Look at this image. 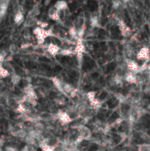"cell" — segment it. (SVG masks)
<instances>
[{
	"label": "cell",
	"instance_id": "cell-8",
	"mask_svg": "<svg viewBox=\"0 0 150 151\" xmlns=\"http://www.w3.org/2000/svg\"><path fill=\"white\" fill-rule=\"evenodd\" d=\"M48 16L50 18H52V20L57 22L60 20V11L57 10V8L55 6H52L48 10Z\"/></svg>",
	"mask_w": 150,
	"mask_h": 151
},
{
	"label": "cell",
	"instance_id": "cell-6",
	"mask_svg": "<svg viewBox=\"0 0 150 151\" xmlns=\"http://www.w3.org/2000/svg\"><path fill=\"white\" fill-rule=\"evenodd\" d=\"M139 60H149L150 58V51L148 47H142L136 55Z\"/></svg>",
	"mask_w": 150,
	"mask_h": 151
},
{
	"label": "cell",
	"instance_id": "cell-15",
	"mask_svg": "<svg viewBox=\"0 0 150 151\" xmlns=\"http://www.w3.org/2000/svg\"><path fill=\"white\" fill-rule=\"evenodd\" d=\"M89 23H90L91 27L93 28L99 27V16L97 15H92L90 16L89 19Z\"/></svg>",
	"mask_w": 150,
	"mask_h": 151
},
{
	"label": "cell",
	"instance_id": "cell-17",
	"mask_svg": "<svg viewBox=\"0 0 150 151\" xmlns=\"http://www.w3.org/2000/svg\"><path fill=\"white\" fill-rule=\"evenodd\" d=\"M74 87L72 86V85L68 83H64V95H69L72 93L73 90L74 89Z\"/></svg>",
	"mask_w": 150,
	"mask_h": 151
},
{
	"label": "cell",
	"instance_id": "cell-26",
	"mask_svg": "<svg viewBox=\"0 0 150 151\" xmlns=\"http://www.w3.org/2000/svg\"><path fill=\"white\" fill-rule=\"evenodd\" d=\"M10 51L11 53L14 54L16 53V52H18V48H17V47L15 44H11L10 46Z\"/></svg>",
	"mask_w": 150,
	"mask_h": 151
},
{
	"label": "cell",
	"instance_id": "cell-24",
	"mask_svg": "<svg viewBox=\"0 0 150 151\" xmlns=\"http://www.w3.org/2000/svg\"><path fill=\"white\" fill-rule=\"evenodd\" d=\"M139 151H150V144H143L139 147Z\"/></svg>",
	"mask_w": 150,
	"mask_h": 151
},
{
	"label": "cell",
	"instance_id": "cell-12",
	"mask_svg": "<svg viewBox=\"0 0 150 151\" xmlns=\"http://www.w3.org/2000/svg\"><path fill=\"white\" fill-rule=\"evenodd\" d=\"M52 81L53 85L55 86V87L59 91H60L61 93H64V83H63L60 78H57V77H53L52 78Z\"/></svg>",
	"mask_w": 150,
	"mask_h": 151
},
{
	"label": "cell",
	"instance_id": "cell-9",
	"mask_svg": "<svg viewBox=\"0 0 150 151\" xmlns=\"http://www.w3.org/2000/svg\"><path fill=\"white\" fill-rule=\"evenodd\" d=\"M124 80L127 83H130V84H135L137 83V75L130 71H127V73L125 74L124 76Z\"/></svg>",
	"mask_w": 150,
	"mask_h": 151
},
{
	"label": "cell",
	"instance_id": "cell-25",
	"mask_svg": "<svg viewBox=\"0 0 150 151\" xmlns=\"http://www.w3.org/2000/svg\"><path fill=\"white\" fill-rule=\"evenodd\" d=\"M41 148L42 151H54V149H55V148H51L48 145H41Z\"/></svg>",
	"mask_w": 150,
	"mask_h": 151
},
{
	"label": "cell",
	"instance_id": "cell-29",
	"mask_svg": "<svg viewBox=\"0 0 150 151\" xmlns=\"http://www.w3.org/2000/svg\"><path fill=\"white\" fill-rule=\"evenodd\" d=\"M0 151H2V150H1V148H0Z\"/></svg>",
	"mask_w": 150,
	"mask_h": 151
},
{
	"label": "cell",
	"instance_id": "cell-10",
	"mask_svg": "<svg viewBox=\"0 0 150 151\" xmlns=\"http://www.w3.org/2000/svg\"><path fill=\"white\" fill-rule=\"evenodd\" d=\"M85 52V45L83 44L82 41V39L79 38L77 41V44H76V47H75L74 50V53L76 55H82Z\"/></svg>",
	"mask_w": 150,
	"mask_h": 151
},
{
	"label": "cell",
	"instance_id": "cell-11",
	"mask_svg": "<svg viewBox=\"0 0 150 151\" xmlns=\"http://www.w3.org/2000/svg\"><path fill=\"white\" fill-rule=\"evenodd\" d=\"M5 103H6L7 106L11 108H14L15 110L16 109V108L18 107V105H19L18 103V100H17V98L11 96H8L6 98Z\"/></svg>",
	"mask_w": 150,
	"mask_h": 151
},
{
	"label": "cell",
	"instance_id": "cell-16",
	"mask_svg": "<svg viewBox=\"0 0 150 151\" xmlns=\"http://www.w3.org/2000/svg\"><path fill=\"white\" fill-rule=\"evenodd\" d=\"M90 105L93 110H98L99 108H101L102 105V102L99 99L96 98L95 100H93V101L90 102Z\"/></svg>",
	"mask_w": 150,
	"mask_h": 151
},
{
	"label": "cell",
	"instance_id": "cell-23",
	"mask_svg": "<svg viewBox=\"0 0 150 151\" xmlns=\"http://www.w3.org/2000/svg\"><path fill=\"white\" fill-rule=\"evenodd\" d=\"M7 55V52L5 51V50H0V63H2L5 61Z\"/></svg>",
	"mask_w": 150,
	"mask_h": 151
},
{
	"label": "cell",
	"instance_id": "cell-1",
	"mask_svg": "<svg viewBox=\"0 0 150 151\" xmlns=\"http://www.w3.org/2000/svg\"><path fill=\"white\" fill-rule=\"evenodd\" d=\"M77 136L80 139L84 141V140H90L92 139L93 133L92 131L89 127L82 125L77 129Z\"/></svg>",
	"mask_w": 150,
	"mask_h": 151
},
{
	"label": "cell",
	"instance_id": "cell-28",
	"mask_svg": "<svg viewBox=\"0 0 150 151\" xmlns=\"http://www.w3.org/2000/svg\"><path fill=\"white\" fill-rule=\"evenodd\" d=\"M0 133H1V129H0Z\"/></svg>",
	"mask_w": 150,
	"mask_h": 151
},
{
	"label": "cell",
	"instance_id": "cell-13",
	"mask_svg": "<svg viewBox=\"0 0 150 151\" xmlns=\"http://www.w3.org/2000/svg\"><path fill=\"white\" fill-rule=\"evenodd\" d=\"M14 20L15 24H16L17 25H20L21 24L24 22V16L21 10H17L16 12L14 17Z\"/></svg>",
	"mask_w": 150,
	"mask_h": 151
},
{
	"label": "cell",
	"instance_id": "cell-5",
	"mask_svg": "<svg viewBox=\"0 0 150 151\" xmlns=\"http://www.w3.org/2000/svg\"><path fill=\"white\" fill-rule=\"evenodd\" d=\"M126 65H127V70H129V71L132 72V73H139L140 72V66H139L135 61L133 60H127L126 61Z\"/></svg>",
	"mask_w": 150,
	"mask_h": 151
},
{
	"label": "cell",
	"instance_id": "cell-18",
	"mask_svg": "<svg viewBox=\"0 0 150 151\" xmlns=\"http://www.w3.org/2000/svg\"><path fill=\"white\" fill-rule=\"evenodd\" d=\"M10 80H11V83L14 85H18L22 80V77L16 73L13 74L11 77H10Z\"/></svg>",
	"mask_w": 150,
	"mask_h": 151
},
{
	"label": "cell",
	"instance_id": "cell-22",
	"mask_svg": "<svg viewBox=\"0 0 150 151\" xmlns=\"http://www.w3.org/2000/svg\"><path fill=\"white\" fill-rule=\"evenodd\" d=\"M9 6V1L7 0H0V10L7 11Z\"/></svg>",
	"mask_w": 150,
	"mask_h": 151
},
{
	"label": "cell",
	"instance_id": "cell-21",
	"mask_svg": "<svg viewBox=\"0 0 150 151\" xmlns=\"http://www.w3.org/2000/svg\"><path fill=\"white\" fill-rule=\"evenodd\" d=\"M96 95H97V92L94 91H89L88 93L86 94V98L87 100H89V102L93 101V100H95L96 99Z\"/></svg>",
	"mask_w": 150,
	"mask_h": 151
},
{
	"label": "cell",
	"instance_id": "cell-2",
	"mask_svg": "<svg viewBox=\"0 0 150 151\" xmlns=\"http://www.w3.org/2000/svg\"><path fill=\"white\" fill-rule=\"evenodd\" d=\"M117 24H118V28L120 30L121 34H122V36L129 37L132 34L131 28L129 27L127 24L125 23L124 21L122 20V18H120V19H118V20L117 21Z\"/></svg>",
	"mask_w": 150,
	"mask_h": 151
},
{
	"label": "cell",
	"instance_id": "cell-3",
	"mask_svg": "<svg viewBox=\"0 0 150 151\" xmlns=\"http://www.w3.org/2000/svg\"><path fill=\"white\" fill-rule=\"evenodd\" d=\"M57 118L59 122L64 124H68L73 121L66 111H58L57 113Z\"/></svg>",
	"mask_w": 150,
	"mask_h": 151
},
{
	"label": "cell",
	"instance_id": "cell-14",
	"mask_svg": "<svg viewBox=\"0 0 150 151\" xmlns=\"http://www.w3.org/2000/svg\"><path fill=\"white\" fill-rule=\"evenodd\" d=\"M57 10L58 11H65V10H68V4H67L66 2L65 1H57V2H55V4L54 5Z\"/></svg>",
	"mask_w": 150,
	"mask_h": 151
},
{
	"label": "cell",
	"instance_id": "cell-27",
	"mask_svg": "<svg viewBox=\"0 0 150 151\" xmlns=\"http://www.w3.org/2000/svg\"><path fill=\"white\" fill-rule=\"evenodd\" d=\"M5 151H17V150L14 147H7L5 148Z\"/></svg>",
	"mask_w": 150,
	"mask_h": 151
},
{
	"label": "cell",
	"instance_id": "cell-19",
	"mask_svg": "<svg viewBox=\"0 0 150 151\" xmlns=\"http://www.w3.org/2000/svg\"><path fill=\"white\" fill-rule=\"evenodd\" d=\"M10 75V74L9 73L7 70L5 69V67L2 66V63H0V78H7Z\"/></svg>",
	"mask_w": 150,
	"mask_h": 151
},
{
	"label": "cell",
	"instance_id": "cell-4",
	"mask_svg": "<svg viewBox=\"0 0 150 151\" xmlns=\"http://www.w3.org/2000/svg\"><path fill=\"white\" fill-rule=\"evenodd\" d=\"M59 142H60V141H59L58 138L54 136H50L44 139L42 144H41V145H48L51 148H55L57 147V144H59Z\"/></svg>",
	"mask_w": 150,
	"mask_h": 151
},
{
	"label": "cell",
	"instance_id": "cell-20",
	"mask_svg": "<svg viewBox=\"0 0 150 151\" xmlns=\"http://www.w3.org/2000/svg\"><path fill=\"white\" fill-rule=\"evenodd\" d=\"M72 53H74V51H72V50H70V49L60 48V52H59L58 55H64V56H69V55H72Z\"/></svg>",
	"mask_w": 150,
	"mask_h": 151
},
{
	"label": "cell",
	"instance_id": "cell-7",
	"mask_svg": "<svg viewBox=\"0 0 150 151\" xmlns=\"http://www.w3.org/2000/svg\"><path fill=\"white\" fill-rule=\"evenodd\" d=\"M49 54L52 55V56L55 57L56 55H57L59 54V52L60 50V47H59L58 45L54 43H50L47 45V50Z\"/></svg>",
	"mask_w": 150,
	"mask_h": 151
}]
</instances>
